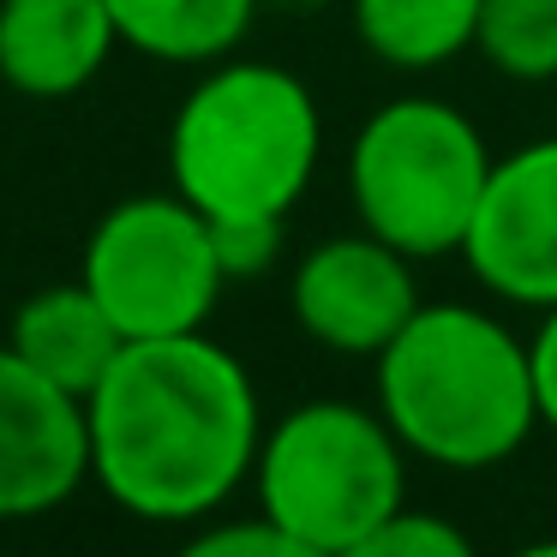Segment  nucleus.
<instances>
[{
	"label": "nucleus",
	"instance_id": "1",
	"mask_svg": "<svg viewBox=\"0 0 557 557\" xmlns=\"http://www.w3.org/2000/svg\"><path fill=\"white\" fill-rule=\"evenodd\" d=\"M90 480L157 528L205 521L258 468L264 408L246 360L205 330L126 342L85 396Z\"/></svg>",
	"mask_w": 557,
	"mask_h": 557
},
{
	"label": "nucleus",
	"instance_id": "2",
	"mask_svg": "<svg viewBox=\"0 0 557 557\" xmlns=\"http://www.w3.org/2000/svg\"><path fill=\"white\" fill-rule=\"evenodd\" d=\"M372 377L377 413L401 449L449 473L497 468L540 425L533 348L461 300H420V312L372 360Z\"/></svg>",
	"mask_w": 557,
	"mask_h": 557
},
{
	"label": "nucleus",
	"instance_id": "3",
	"mask_svg": "<svg viewBox=\"0 0 557 557\" xmlns=\"http://www.w3.org/2000/svg\"><path fill=\"white\" fill-rule=\"evenodd\" d=\"M324 150V114L300 73L270 61H216L169 126L174 193L210 222L276 216L306 198Z\"/></svg>",
	"mask_w": 557,
	"mask_h": 557
},
{
	"label": "nucleus",
	"instance_id": "4",
	"mask_svg": "<svg viewBox=\"0 0 557 557\" xmlns=\"http://www.w3.org/2000/svg\"><path fill=\"white\" fill-rule=\"evenodd\" d=\"M492 162L497 157L461 109L437 97H396L366 114L348 145L354 216L413 264L461 252Z\"/></svg>",
	"mask_w": 557,
	"mask_h": 557
},
{
	"label": "nucleus",
	"instance_id": "5",
	"mask_svg": "<svg viewBox=\"0 0 557 557\" xmlns=\"http://www.w3.org/2000/svg\"><path fill=\"white\" fill-rule=\"evenodd\" d=\"M258 509L294 540L336 557L401 509L408 449L389 420L360 401L318 396L288 408L258 444Z\"/></svg>",
	"mask_w": 557,
	"mask_h": 557
},
{
	"label": "nucleus",
	"instance_id": "6",
	"mask_svg": "<svg viewBox=\"0 0 557 557\" xmlns=\"http://www.w3.org/2000/svg\"><path fill=\"white\" fill-rule=\"evenodd\" d=\"M78 282L102 300L126 342H150L205 330L228 270L205 210H193L181 193H138L90 228Z\"/></svg>",
	"mask_w": 557,
	"mask_h": 557
},
{
	"label": "nucleus",
	"instance_id": "7",
	"mask_svg": "<svg viewBox=\"0 0 557 557\" xmlns=\"http://www.w3.org/2000/svg\"><path fill=\"white\" fill-rule=\"evenodd\" d=\"M288 312L300 336H312L318 348L348 354V360H377L389 336L420 312L413 258L366 228L330 234L294 264Z\"/></svg>",
	"mask_w": 557,
	"mask_h": 557
},
{
	"label": "nucleus",
	"instance_id": "8",
	"mask_svg": "<svg viewBox=\"0 0 557 557\" xmlns=\"http://www.w3.org/2000/svg\"><path fill=\"white\" fill-rule=\"evenodd\" d=\"M461 258L497 300L528 312L557 306V138H533L492 162Z\"/></svg>",
	"mask_w": 557,
	"mask_h": 557
},
{
	"label": "nucleus",
	"instance_id": "9",
	"mask_svg": "<svg viewBox=\"0 0 557 557\" xmlns=\"http://www.w3.org/2000/svg\"><path fill=\"white\" fill-rule=\"evenodd\" d=\"M90 480L85 401L37 377L0 342V521L61 509Z\"/></svg>",
	"mask_w": 557,
	"mask_h": 557
},
{
	"label": "nucleus",
	"instance_id": "10",
	"mask_svg": "<svg viewBox=\"0 0 557 557\" xmlns=\"http://www.w3.org/2000/svg\"><path fill=\"white\" fill-rule=\"evenodd\" d=\"M121 49L109 0H0V85L37 102L78 97Z\"/></svg>",
	"mask_w": 557,
	"mask_h": 557
},
{
	"label": "nucleus",
	"instance_id": "11",
	"mask_svg": "<svg viewBox=\"0 0 557 557\" xmlns=\"http://www.w3.org/2000/svg\"><path fill=\"white\" fill-rule=\"evenodd\" d=\"M7 348L30 366L37 377H49L54 389L85 401L90 389L109 377V366L121 360L126 336L102 300L85 282H49V288L25 294L13 306V324H7Z\"/></svg>",
	"mask_w": 557,
	"mask_h": 557
},
{
	"label": "nucleus",
	"instance_id": "12",
	"mask_svg": "<svg viewBox=\"0 0 557 557\" xmlns=\"http://www.w3.org/2000/svg\"><path fill=\"white\" fill-rule=\"evenodd\" d=\"M264 0H109L114 30L133 54L174 66H216L246 42Z\"/></svg>",
	"mask_w": 557,
	"mask_h": 557
},
{
	"label": "nucleus",
	"instance_id": "13",
	"mask_svg": "<svg viewBox=\"0 0 557 557\" xmlns=\"http://www.w3.org/2000/svg\"><path fill=\"white\" fill-rule=\"evenodd\" d=\"M485 0H354V37L396 73H432L480 37Z\"/></svg>",
	"mask_w": 557,
	"mask_h": 557
},
{
	"label": "nucleus",
	"instance_id": "14",
	"mask_svg": "<svg viewBox=\"0 0 557 557\" xmlns=\"http://www.w3.org/2000/svg\"><path fill=\"white\" fill-rule=\"evenodd\" d=\"M473 49L516 85L557 78V0H485Z\"/></svg>",
	"mask_w": 557,
	"mask_h": 557
},
{
	"label": "nucleus",
	"instance_id": "15",
	"mask_svg": "<svg viewBox=\"0 0 557 557\" xmlns=\"http://www.w3.org/2000/svg\"><path fill=\"white\" fill-rule=\"evenodd\" d=\"M336 557H480L473 540L437 509H408L384 516L372 533H360L354 545H342Z\"/></svg>",
	"mask_w": 557,
	"mask_h": 557
},
{
	"label": "nucleus",
	"instance_id": "16",
	"mask_svg": "<svg viewBox=\"0 0 557 557\" xmlns=\"http://www.w3.org/2000/svg\"><path fill=\"white\" fill-rule=\"evenodd\" d=\"M174 557H330V552L294 540L288 528H276V521L258 509L252 521H216V528H198Z\"/></svg>",
	"mask_w": 557,
	"mask_h": 557
},
{
	"label": "nucleus",
	"instance_id": "17",
	"mask_svg": "<svg viewBox=\"0 0 557 557\" xmlns=\"http://www.w3.org/2000/svg\"><path fill=\"white\" fill-rule=\"evenodd\" d=\"M216 234V258L228 270V282L246 276H264L282 252V222L276 216H228V222H210Z\"/></svg>",
	"mask_w": 557,
	"mask_h": 557
},
{
	"label": "nucleus",
	"instance_id": "18",
	"mask_svg": "<svg viewBox=\"0 0 557 557\" xmlns=\"http://www.w3.org/2000/svg\"><path fill=\"white\" fill-rule=\"evenodd\" d=\"M528 348H533V389H540V425L557 432V306L540 318Z\"/></svg>",
	"mask_w": 557,
	"mask_h": 557
},
{
	"label": "nucleus",
	"instance_id": "19",
	"mask_svg": "<svg viewBox=\"0 0 557 557\" xmlns=\"http://www.w3.org/2000/svg\"><path fill=\"white\" fill-rule=\"evenodd\" d=\"M509 557H557V533H552V540H528V545H516Z\"/></svg>",
	"mask_w": 557,
	"mask_h": 557
},
{
	"label": "nucleus",
	"instance_id": "20",
	"mask_svg": "<svg viewBox=\"0 0 557 557\" xmlns=\"http://www.w3.org/2000/svg\"><path fill=\"white\" fill-rule=\"evenodd\" d=\"M282 7H294V13H306V7H312V0H282Z\"/></svg>",
	"mask_w": 557,
	"mask_h": 557
}]
</instances>
